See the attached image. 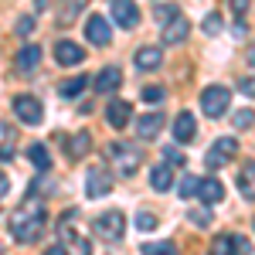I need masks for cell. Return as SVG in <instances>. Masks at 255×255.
I'll return each mask as SVG.
<instances>
[{
    "label": "cell",
    "mask_w": 255,
    "mask_h": 255,
    "mask_svg": "<svg viewBox=\"0 0 255 255\" xmlns=\"http://www.w3.org/2000/svg\"><path fill=\"white\" fill-rule=\"evenodd\" d=\"M160 129H163V116H160V113H146V116H139V119H136V133H139V139H157V136H160Z\"/></svg>",
    "instance_id": "ac0fdd59"
},
{
    "label": "cell",
    "mask_w": 255,
    "mask_h": 255,
    "mask_svg": "<svg viewBox=\"0 0 255 255\" xmlns=\"http://www.w3.org/2000/svg\"><path fill=\"white\" fill-rule=\"evenodd\" d=\"M238 92H242V96H249V99H255V75H249V79L238 82Z\"/></svg>",
    "instance_id": "d590c367"
},
{
    "label": "cell",
    "mask_w": 255,
    "mask_h": 255,
    "mask_svg": "<svg viewBox=\"0 0 255 255\" xmlns=\"http://www.w3.org/2000/svg\"><path fill=\"white\" fill-rule=\"evenodd\" d=\"M85 85H89V79H85V75H75V79L61 82L58 92H61V99H75V96H82V89H85Z\"/></svg>",
    "instance_id": "603a6c76"
},
{
    "label": "cell",
    "mask_w": 255,
    "mask_h": 255,
    "mask_svg": "<svg viewBox=\"0 0 255 255\" xmlns=\"http://www.w3.org/2000/svg\"><path fill=\"white\" fill-rule=\"evenodd\" d=\"M129 119H133V106H129L126 99H113V102L106 106V123H109L113 129H123Z\"/></svg>",
    "instance_id": "30bf717a"
},
{
    "label": "cell",
    "mask_w": 255,
    "mask_h": 255,
    "mask_svg": "<svg viewBox=\"0 0 255 255\" xmlns=\"http://www.w3.org/2000/svg\"><path fill=\"white\" fill-rule=\"evenodd\" d=\"M194 133H197L194 116H191V113H180V116L174 119V139H177V143H191Z\"/></svg>",
    "instance_id": "d6986e66"
},
{
    "label": "cell",
    "mask_w": 255,
    "mask_h": 255,
    "mask_svg": "<svg viewBox=\"0 0 255 255\" xmlns=\"http://www.w3.org/2000/svg\"><path fill=\"white\" fill-rule=\"evenodd\" d=\"M215 252L218 255H228V252H232V235H218L215 238Z\"/></svg>",
    "instance_id": "e575fe53"
},
{
    "label": "cell",
    "mask_w": 255,
    "mask_h": 255,
    "mask_svg": "<svg viewBox=\"0 0 255 255\" xmlns=\"http://www.w3.org/2000/svg\"><path fill=\"white\" fill-rule=\"evenodd\" d=\"M41 58H44V51H41L38 44H27V48H20V51H17L14 68H17V72H24V75H31V72L41 65Z\"/></svg>",
    "instance_id": "4fadbf2b"
},
{
    "label": "cell",
    "mask_w": 255,
    "mask_h": 255,
    "mask_svg": "<svg viewBox=\"0 0 255 255\" xmlns=\"http://www.w3.org/2000/svg\"><path fill=\"white\" fill-rule=\"evenodd\" d=\"M27 157H31V163H34L38 170H51V153H48V146L34 143V146L27 150Z\"/></svg>",
    "instance_id": "cb8c5ba5"
},
{
    "label": "cell",
    "mask_w": 255,
    "mask_h": 255,
    "mask_svg": "<svg viewBox=\"0 0 255 255\" xmlns=\"http://www.w3.org/2000/svg\"><path fill=\"white\" fill-rule=\"evenodd\" d=\"M238 191H242L245 201H255V160L238 170Z\"/></svg>",
    "instance_id": "44dd1931"
},
{
    "label": "cell",
    "mask_w": 255,
    "mask_h": 255,
    "mask_svg": "<svg viewBox=\"0 0 255 255\" xmlns=\"http://www.w3.org/2000/svg\"><path fill=\"white\" fill-rule=\"evenodd\" d=\"M252 123H255V113H252V109H238V113H235V126H238V129H249Z\"/></svg>",
    "instance_id": "f546056e"
},
{
    "label": "cell",
    "mask_w": 255,
    "mask_h": 255,
    "mask_svg": "<svg viewBox=\"0 0 255 255\" xmlns=\"http://www.w3.org/2000/svg\"><path fill=\"white\" fill-rule=\"evenodd\" d=\"M228 102H232V92H228L225 85H208V89L201 92V109H204L208 119H221L228 113Z\"/></svg>",
    "instance_id": "3957f363"
},
{
    "label": "cell",
    "mask_w": 255,
    "mask_h": 255,
    "mask_svg": "<svg viewBox=\"0 0 255 255\" xmlns=\"http://www.w3.org/2000/svg\"><path fill=\"white\" fill-rule=\"evenodd\" d=\"M249 61H252V65H255V48H252V51H249Z\"/></svg>",
    "instance_id": "7bdbcfd3"
},
{
    "label": "cell",
    "mask_w": 255,
    "mask_h": 255,
    "mask_svg": "<svg viewBox=\"0 0 255 255\" xmlns=\"http://www.w3.org/2000/svg\"><path fill=\"white\" fill-rule=\"evenodd\" d=\"M232 249H238L242 255H249L252 252V242H249L245 235H232Z\"/></svg>",
    "instance_id": "d6a6232c"
},
{
    "label": "cell",
    "mask_w": 255,
    "mask_h": 255,
    "mask_svg": "<svg viewBox=\"0 0 255 255\" xmlns=\"http://www.w3.org/2000/svg\"><path fill=\"white\" fill-rule=\"evenodd\" d=\"M34 3H38V10H44V7H48V0H34Z\"/></svg>",
    "instance_id": "b9f144b4"
},
{
    "label": "cell",
    "mask_w": 255,
    "mask_h": 255,
    "mask_svg": "<svg viewBox=\"0 0 255 255\" xmlns=\"http://www.w3.org/2000/svg\"><path fill=\"white\" fill-rule=\"evenodd\" d=\"M113 20L119 27H136L139 24V7L133 0H113Z\"/></svg>",
    "instance_id": "7c38bea8"
},
{
    "label": "cell",
    "mask_w": 255,
    "mask_h": 255,
    "mask_svg": "<svg viewBox=\"0 0 255 255\" xmlns=\"http://www.w3.org/2000/svg\"><path fill=\"white\" fill-rule=\"evenodd\" d=\"M82 3H85V0H65V10H58V24L61 27H68V24L82 14Z\"/></svg>",
    "instance_id": "d4e9b609"
},
{
    "label": "cell",
    "mask_w": 255,
    "mask_h": 255,
    "mask_svg": "<svg viewBox=\"0 0 255 255\" xmlns=\"http://www.w3.org/2000/svg\"><path fill=\"white\" fill-rule=\"evenodd\" d=\"M143 102H150V106H160L163 99H167V92H163V85H143Z\"/></svg>",
    "instance_id": "83f0119b"
},
{
    "label": "cell",
    "mask_w": 255,
    "mask_h": 255,
    "mask_svg": "<svg viewBox=\"0 0 255 255\" xmlns=\"http://www.w3.org/2000/svg\"><path fill=\"white\" fill-rule=\"evenodd\" d=\"M150 187H153V191H170V187H174V167H170V163H157V167L150 170Z\"/></svg>",
    "instance_id": "ffe728a7"
},
{
    "label": "cell",
    "mask_w": 255,
    "mask_h": 255,
    "mask_svg": "<svg viewBox=\"0 0 255 255\" xmlns=\"http://www.w3.org/2000/svg\"><path fill=\"white\" fill-rule=\"evenodd\" d=\"M89 150H92V136H89L85 129H82V133H75V139L68 143V157H72V160H82Z\"/></svg>",
    "instance_id": "7402d4cb"
},
{
    "label": "cell",
    "mask_w": 255,
    "mask_h": 255,
    "mask_svg": "<svg viewBox=\"0 0 255 255\" xmlns=\"http://www.w3.org/2000/svg\"><path fill=\"white\" fill-rule=\"evenodd\" d=\"M17 31H20V38H27V34L34 31V20L31 17H17Z\"/></svg>",
    "instance_id": "74e56055"
},
{
    "label": "cell",
    "mask_w": 255,
    "mask_h": 255,
    "mask_svg": "<svg viewBox=\"0 0 255 255\" xmlns=\"http://www.w3.org/2000/svg\"><path fill=\"white\" fill-rule=\"evenodd\" d=\"M7 191H10V180H7V174H0V197H7Z\"/></svg>",
    "instance_id": "ab89813d"
},
{
    "label": "cell",
    "mask_w": 255,
    "mask_h": 255,
    "mask_svg": "<svg viewBox=\"0 0 255 255\" xmlns=\"http://www.w3.org/2000/svg\"><path fill=\"white\" fill-rule=\"evenodd\" d=\"M85 38L92 41V44H99V48H106L109 44V20L102 17V14H92V17L85 20Z\"/></svg>",
    "instance_id": "8fae6325"
},
{
    "label": "cell",
    "mask_w": 255,
    "mask_h": 255,
    "mask_svg": "<svg viewBox=\"0 0 255 255\" xmlns=\"http://www.w3.org/2000/svg\"><path fill=\"white\" fill-rule=\"evenodd\" d=\"M109 160L116 163V170L123 177H133L139 170V163H143V153H139V146L133 143H109Z\"/></svg>",
    "instance_id": "7a4b0ae2"
},
{
    "label": "cell",
    "mask_w": 255,
    "mask_h": 255,
    "mask_svg": "<svg viewBox=\"0 0 255 255\" xmlns=\"http://www.w3.org/2000/svg\"><path fill=\"white\" fill-rule=\"evenodd\" d=\"M163 153H167V160H170V163H180V167L187 163V157H184V150H177V146H167Z\"/></svg>",
    "instance_id": "8d00e7d4"
},
{
    "label": "cell",
    "mask_w": 255,
    "mask_h": 255,
    "mask_svg": "<svg viewBox=\"0 0 255 255\" xmlns=\"http://www.w3.org/2000/svg\"><path fill=\"white\" fill-rule=\"evenodd\" d=\"M197 194V177H184V180H180V197H194Z\"/></svg>",
    "instance_id": "4dcf8cb0"
},
{
    "label": "cell",
    "mask_w": 255,
    "mask_h": 255,
    "mask_svg": "<svg viewBox=\"0 0 255 255\" xmlns=\"http://www.w3.org/2000/svg\"><path fill=\"white\" fill-rule=\"evenodd\" d=\"M228 7H232V14H238V17H242V14L249 10V0H228Z\"/></svg>",
    "instance_id": "f35d334b"
},
{
    "label": "cell",
    "mask_w": 255,
    "mask_h": 255,
    "mask_svg": "<svg viewBox=\"0 0 255 255\" xmlns=\"http://www.w3.org/2000/svg\"><path fill=\"white\" fill-rule=\"evenodd\" d=\"M72 221H75V211H65V215H61V221H58V238H61V245H65V249L72 245L75 252H92L89 238H82L79 232H75V225H72Z\"/></svg>",
    "instance_id": "8992f818"
},
{
    "label": "cell",
    "mask_w": 255,
    "mask_h": 255,
    "mask_svg": "<svg viewBox=\"0 0 255 255\" xmlns=\"http://www.w3.org/2000/svg\"><path fill=\"white\" fill-rule=\"evenodd\" d=\"M96 235L102 238V242H119V238L126 235V215L123 211H106V215L96 218Z\"/></svg>",
    "instance_id": "277c9868"
},
{
    "label": "cell",
    "mask_w": 255,
    "mask_h": 255,
    "mask_svg": "<svg viewBox=\"0 0 255 255\" xmlns=\"http://www.w3.org/2000/svg\"><path fill=\"white\" fill-rule=\"evenodd\" d=\"M187 221L197 225V228H208V225H215V218H211V208L204 204V208H194V211H187Z\"/></svg>",
    "instance_id": "484cf974"
},
{
    "label": "cell",
    "mask_w": 255,
    "mask_h": 255,
    "mask_svg": "<svg viewBox=\"0 0 255 255\" xmlns=\"http://www.w3.org/2000/svg\"><path fill=\"white\" fill-rule=\"evenodd\" d=\"M133 61H136L139 72H153V68H160V65H163V51H160V48H153V44H143L136 55H133Z\"/></svg>",
    "instance_id": "2e32d148"
},
{
    "label": "cell",
    "mask_w": 255,
    "mask_h": 255,
    "mask_svg": "<svg viewBox=\"0 0 255 255\" xmlns=\"http://www.w3.org/2000/svg\"><path fill=\"white\" fill-rule=\"evenodd\" d=\"M252 225H255V221H252Z\"/></svg>",
    "instance_id": "ee69618b"
},
{
    "label": "cell",
    "mask_w": 255,
    "mask_h": 255,
    "mask_svg": "<svg viewBox=\"0 0 255 255\" xmlns=\"http://www.w3.org/2000/svg\"><path fill=\"white\" fill-rule=\"evenodd\" d=\"M96 92H102V96H109V92H116L119 85H123V72H119L116 65H109V68H102L96 79Z\"/></svg>",
    "instance_id": "e0dca14e"
},
{
    "label": "cell",
    "mask_w": 255,
    "mask_h": 255,
    "mask_svg": "<svg viewBox=\"0 0 255 255\" xmlns=\"http://www.w3.org/2000/svg\"><path fill=\"white\" fill-rule=\"evenodd\" d=\"M174 14H180V10H177V3H160V7H157V20H160V24H167Z\"/></svg>",
    "instance_id": "1f68e13d"
},
{
    "label": "cell",
    "mask_w": 255,
    "mask_h": 255,
    "mask_svg": "<svg viewBox=\"0 0 255 255\" xmlns=\"http://www.w3.org/2000/svg\"><path fill=\"white\" fill-rule=\"evenodd\" d=\"M136 228H139V232H157V215L139 211V215H136Z\"/></svg>",
    "instance_id": "f1b7e54d"
},
{
    "label": "cell",
    "mask_w": 255,
    "mask_h": 255,
    "mask_svg": "<svg viewBox=\"0 0 255 255\" xmlns=\"http://www.w3.org/2000/svg\"><path fill=\"white\" fill-rule=\"evenodd\" d=\"M238 153V139L235 136H218L215 143H211V150H208V157H204V163H208V170H218V167H225V163H232Z\"/></svg>",
    "instance_id": "5b68a950"
},
{
    "label": "cell",
    "mask_w": 255,
    "mask_h": 255,
    "mask_svg": "<svg viewBox=\"0 0 255 255\" xmlns=\"http://www.w3.org/2000/svg\"><path fill=\"white\" fill-rule=\"evenodd\" d=\"M139 252H143V255H174L177 245H174V242H146Z\"/></svg>",
    "instance_id": "4316f807"
},
{
    "label": "cell",
    "mask_w": 255,
    "mask_h": 255,
    "mask_svg": "<svg viewBox=\"0 0 255 255\" xmlns=\"http://www.w3.org/2000/svg\"><path fill=\"white\" fill-rule=\"evenodd\" d=\"M187 31H191V24L184 14H174V17L163 24V44H180V41L187 38Z\"/></svg>",
    "instance_id": "5bb4252c"
},
{
    "label": "cell",
    "mask_w": 255,
    "mask_h": 255,
    "mask_svg": "<svg viewBox=\"0 0 255 255\" xmlns=\"http://www.w3.org/2000/svg\"><path fill=\"white\" fill-rule=\"evenodd\" d=\"M109 191H113V177H109V170L92 167V170L85 174V194L89 197H106Z\"/></svg>",
    "instance_id": "9c48e42d"
},
{
    "label": "cell",
    "mask_w": 255,
    "mask_h": 255,
    "mask_svg": "<svg viewBox=\"0 0 255 255\" xmlns=\"http://www.w3.org/2000/svg\"><path fill=\"white\" fill-rule=\"evenodd\" d=\"M218 31H221V17L218 14H208L204 17V34H218Z\"/></svg>",
    "instance_id": "836d02e7"
},
{
    "label": "cell",
    "mask_w": 255,
    "mask_h": 255,
    "mask_svg": "<svg viewBox=\"0 0 255 255\" xmlns=\"http://www.w3.org/2000/svg\"><path fill=\"white\" fill-rule=\"evenodd\" d=\"M197 197H201V204H218L221 197H225V187H221V180L218 177H204V180H197Z\"/></svg>",
    "instance_id": "9a60e30c"
},
{
    "label": "cell",
    "mask_w": 255,
    "mask_h": 255,
    "mask_svg": "<svg viewBox=\"0 0 255 255\" xmlns=\"http://www.w3.org/2000/svg\"><path fill=\"white\" fill-rule=\"evenodd\" d=\"M10 106H14V116H17L24 126H38L41 116H44V106H41L34 96H17Z\"/></svg>",
    "instance_id": "52a82bcc"
},
{
    "label": "cell",
    "mask_w": 255,
    "mask_h": 255,
    "mask_svg": "<svg viewBox=\"0 0 255 255\" xmlns=\"http://www.w3.org/2000/svg\"><path fill=\"white\" fill-rule=\"evenodd\" d=\"M55 61H58L61 68H79L82 61H85V48L75 44V41H58L55 44Z\"/></svg>",
    "instance_id": "ba28073f"
},
{
    "label": "cell",
    "mask_w": 255,
    "mask_h": 255,
    "mask_svg": "<svg viewBox=\"0 0 255 255\" xmlns=\"http://www.w3.org/2000/svg\"><path fill=\"white\" fill-rule=\"evenodd\" d=\"M44 228H48V211H44V201L27 197V201L17 208L14 225H10L14 242H20V245H34V242L44 235Z\"/></svg>",
    "instance_id": "6da1fadb"
},
{
    "label": "cell",
    "mask_w": 255,
    "mask_h": 255,
    "mask_svg": "<svg viewBox=\"0 0 255 255\" xmlns=\"http://www.w3.org/2000/svg\"><path fill=\"white\" fill-rule=\"evenodd\" d=\"M44 252H48V255H65V252H68V249H65V245H61V242H58V245H51V249H44Z\"/></svg>",
    "instance_id": "60d3db41"
}]
</instances>
